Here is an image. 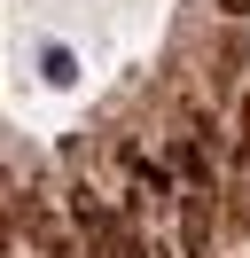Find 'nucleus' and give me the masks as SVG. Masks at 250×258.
<instances>
[{"label":"nucleus","mask_w":250,"mask_h":258,"mask_svg":"<svg viewBox=\"0 0 250 258\" xmlns=\"http://www.w3.org/2000/svg\"><path fill=\"white\" fill-rule=\"evenodd\" d=\"M71 211H78V227H86V235L102 242V250H109V242H117V219H109V211H102V196H94V188H71Z\"/></svg>","instance_id":"f257e3e1"},{"label":"nucleus","mask_w":250,"mask_h":258,"mask_svg":"<svg viewBox=\"0 0 250 258\" xmlns=\"http://www.w3.org/2000/svg\"><path fill=\"white\" fill-rule=\"evenodd\" d=\"M203 242H211V196H188V219H180V250L203 258Z\"/></svg>","instance_id":"f03ea898"},{"label":"nucleus","mask_w":250,"mask_h":258,"mask_svg":"<svg viewBox=\"0 0 250 258\" xmlns=\"http://www.w3.org/2000/svg\"><path fill=\"white\" fill-rule=\"evenodd\" d=\"M219 16H234V24H242V16H250V0H219Z\"/></svg>","instance_id":"7ed1b4c3"}]
</instances>
